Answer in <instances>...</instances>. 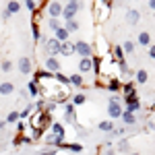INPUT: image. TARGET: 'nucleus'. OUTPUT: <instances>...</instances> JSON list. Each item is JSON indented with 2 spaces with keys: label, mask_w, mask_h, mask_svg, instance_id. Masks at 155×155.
<instances>
[{
  "label": "nucleus",
  "mask_w": 155,
  "mask_h": 155,
  "mask_svg": "<svg viewBox=\"0 0 155 155\" xmlns=\"http://www.w3.org/2000/svg\"><path fill=\"white\" fill-rule=\"evenodd\" d=\"M50 132H52V134H56V137H60V139H64V126H62L60 122H52Z\"/></svg>",
  "instance_id": "aec40b11"
},
{
  "label": "nucleus",
  "mask_w": 155,
  "mask_h": 155,
  "mask_svg": "<svg viewBox=\"0 0 155 155\" xmlns=\"http://www.w3.org/2000/svg\"><path fill=\"white\" fill-rule=\"evenodd\" d=\"M130 155H143V153H137V151H134V153H130Z\"/></svg>",
  "instance_id": "c03bdc74"
},
{
  "label": "nucleus",
  "mask_w": 155,
  "mask_h": 155,
  "mask_svg": "<svg viewBox=\"0 0 155 155\" xmlns=\"http://www.w3.org/2000/svg\"><path fill=\"white\" fill-rule=\"evenodd\" d=\"M118 68L122 74H130V68H128V64H126V60L124 62H118Z\"/></svg>",
  "instance_id": "4c0bfd02"
},
{
  "label": "nucleus",
  "mask_w": 155,
  "mask_h": 155,
  "mask_svg": "<svg viewBox=\"0 0 155 155\" xmlns=\"http://www.w3.org/2000/svg\"><path fill=\"white\" fill-rule=\"evenodd\" d=\"M60 147H62V149H68L72 153H81V151H83V145H79V143H62Z\"/></svg>",
  "instance_id": "412c9836"
},
{
  "label": "nucleus",
  "mask_w": 155,
  "mask_h": 155,
  "mask_svg": "<svg viewBox=\"0 0 155 155\" xmlns=\"http://www.w3.org/2000/svg\"><path fill=\"white\" fill-rule=\"evenodd\" d=\"M124 134H126V128H124V126H122V128H114V130H112V137H124Z\"/></svg>",
  "instance_id": "58836bf2"
},
{
  "label": "nucleus",
  "mask_w": 155,
  "mask_h": 155,
  "mask_svg": "<svg viewBox=\"0 0 155 155\" xmlns=\"http://www.w3.org/2000/svg\"><path fill=\"white\" fill-rule=\"evenodd\" d=\"M139 110H141V101H134V104H128L124 112H130V114H134V112H139Z\"/></svg>",
  "instance_id": "2f4dec72"
},
{
  "label": "nucleus",
  "mask_w": 155,
  "mask_h": 155,
  "mask_svg": "<svg viewBox=\"0 0 155 155\" xmlns=\"http://www.w3.org/2000/svg\"><path fill=\"white\" fill-rule=\"evenodd\" d=\"M37 155H56V149H48V151H41V153Z\"/></svg>",
  "instance_id": "a19ab883"
},
{
  "label": "nucleus",
  "mask_w": 155,
  "mask_h": 155,
  "mask_svg": "<svg viewBox=\"0 0 155 155\" xmlns=\"http://www.w3.org/2000/svg\"><path fill=\"white\" fill-rule=\"evenodd\" d=\"M124 110H122V97L120 95H110V101H107V116L110 118H122Z\"/></svg>",
  "instance_id": "f257e3e1"
},
{
  "label": "nucleus",
  "mask_w": 155,
  "mask_h": 155,
  "mask_svg": "<svg viewBox=\"0 0 155 155\" xmlns=\"http://www.w3.org/2000/svg\"><path fill=\"white\" fill-rule=\"evenodd\" d=\"M85 101H87V95H85V93H77V95H72V106H83Z\"/></svg>",
  "instance_id": "c85d7f7f"
},
{
  "label": "nucleus",
  "mask_w": 155,
  "mask_h": 155,
  "mask_svg": "<svg viewBox=\"0 0 155 155\" xmlns=\"http://www.w3.org/2000/svg\"><path fill=\"white\" fill-rule=\"evenodd\" d=\"M137 44H139L141 48H149V46H151V33H149V31H141Z\"/></svg>",
  "instance_id": "4468645a"
},
{
  "label": "nucleus",
  "mask_w": 155,
  "mask_h": 155,
  "mask_svg": "<svg viewBox=\"0 0 155 155\" xmlns=\"http://www.w3.org/2000/svg\"><path fill=\"white\" fill-rule=\"evenodd\" d=\"M112 58L116 60V62H124V60H126V54H124V50H122L120 44H116V46L112 48Z\"/></svg>",
  "instance_id": "ddd939ff"
},
{
  "label": "nucleus",
  "mask_w": 155,
  "mask_h": 155,
  "mask_svg": "<svg viewBox=\"0 0 155 155\" xmlns=\"http://www.w3.org/2000/svg\"><path fill=\"white\" fill-rule=\"evenodd\" d=\"M81 6H83L81 0H79V2H66V4H64V11H62V19H64V23H66V21H72V19L77 17V12L81 11Z\"/></svg>",
  "instance_id": "7ed1b4c3"
},
{
  "label": "nucleus",
  "mask_w": 155,
  "mask_h": 155,
  "mask_svg": "<svg viewBox=\"0 0 155 155\" xmlns=\"http://www.w3.org/2000/svg\"><path fill=\"white\" fill-rule=\"evenodd\" d=\"M122 93H124V95H130V93H134V83H124L122 85Z\"/></svg>",
  "instance_id": "7c9ffc66"
},
{
  "label": "nucleus",
  "mask_w": 155,
  "mask_h": 155,
  "mask_svg": "<svg viewBox=\"0 0 155 155\" xmlns=\"http://www.w3.org/2000/svg\"><path fill=\"white\" fill-rule=\"evenodd\" d=\"M27 126H29V122H27V120H19V122H17V132H19V134H23V130L27 128Z\"/></svg>",
  "instance_id": "e433bc0d"
},
{
  "label": "nucleus",
  "mask_w": 155,
  "mask_h": 155,
  "mask_svg": "<svg viewBox=\"0 0 155 155\" xmlns=\"http://www.w3.org/2000/svg\"><path fill=\"white\" fill-rule=\"evenodd\" d=\"M118 151L120 153H130V143L126 139H120L118 141Z\"/></svg>",
  "instance_id": "bb28decb"
},
{
  "label": "nucleus",
  "mask_w": 155,
  "mask_h": 155,
  "mask_svg": "<svg viewBox=\"0 0 155 155\" xmlns=\"http://www.w3.org/2000/svg\"><path fill=\"white\" fill-rule=\"evenodd\" d=\"M71 85H74V87H83V74H81V72L71 74Z\"/></svg>",
  "instance_id": "a878e982"
},
{
  "label": "nucleus",
  "mask_w": 155,
  "mask_h": 155,
  "mask_svg": "<svg viewBox=\"0 0 155 155\" xmlns=\"http://www.w3.org/2000/svg\"><path fill=\"white\" fill-rule=\"evenodd\" d=\"M149 8H151V11H155V0H149Z\"/></svg>",
  "instance_id": "79ce46f5"
},
{
  "label": "nucleus",
  "mask_w": 155,
  "mask_h": 155,
  "mask_svg": "<svg viewBox=\"0 0 155 155\" xmlns=\"http://www.w3.org/2000/svg\"><path fill=\"white\" fill-rule=\"evenodd\" d=\"M54 37H56V39H58L60 44H64V41H71V33H68V31H66V29H64V25H62V27H60L58 31H54Z\"/></svg>",
  "instance_id": "2eb2a0df"
},
{
  "label": "nucleus",
  "mask_w": 155,
  "mask_h": 155,
  "mask_svg": "<svg viewBox=\"0 0 155 155\" xmlns=\"http://www.w3.org/2000/svg\"><path fill=\"white\" fill-rule=\"evenodd\" d=\"M0 68H2L4 72H11L12 71V62L11 60H2V62H0Z\"/></svg>",
  "instance_id": "c9c22d12"
},
{
  "label": "nucleus",
  "mask_w": 155,
  "mask_h": 155,
  "mask_svg": "<svg viewBox=\"0 0 155 155\" xmlns=\"http://www.w3.org/2000/svg\"><path fill=\"white\" fill-rule=\"evenodd\" d=\"M19 11H21V2H17V0H11V2L6 4L4 12H2V19H4V21H8L12 15H17Z\"/></svg>",
  "instance_id": "423d86ee"
},
{
  "label": "nucleus",
  "mask_w": 155,
  "mask_h": 155,
  "mask_svg": "<svg viewBox=\"0 0 155 155\" xmlns=\"http://www.w3.org/2000/svg\"><path fill=\"white\" fill-rule=\"evenodd\" d=\"M97 128H99L101 132H107V134H112V130L116 128V124H114L112 120H101V122L97 124Z\"/></svg>",
  "instance_id": "a211bd4d"
},
{
  "label": "nucleus",
  "mask_w": 155,
  "mask_h": 155,
  "mask_svg": "<svg viewBox=\"0 0 155 155\" xmlns=\"http://www.w3.org/2000/svg\"><path fill=\"white\" fill-rule=\"evenodd\" d=\"M122 122L128 124V126H132V124H137V116L130 114V112H124V114H122Z\"/></svg>",
  "instance_id": "393cba45"
},
{
  "label": "nucleus",
  "mask_w": 155,
  "mask_h": 155,
  "mask_svg": "<svg viewBox=\"0 0 155 155\" xmlns=\"http://www.w3.org/2000/svg\"><path fill=\"white\" fill-rule=\"evenodd\" d=\"M124 2H128V0H124Z\"/></svg>",
  "instance_id": "de8ad7c7"
},
{
  "label": "nucleus",
  "mask_w": 155,
  "mask_h": 155,
  "mask_svg": "<svg viewBox=\"0 0 155 155\" xmlns=\"http://www.w3.org/2000/svg\"><path fill=\"white\" fill-rule=\"evenodd\" d=\"M46 11H48L50 19H62L64 4H62L60 0H48V2H46Z\"/></svg>",
  "instance_id": "f03ea898"
},
{
  "label": "nucleus",
  "mask_w": 155,
  "mask_h": 155,
  "mask_svg": "<svg viewBox=\"0 0 155 155\" xmlns=\"http://www.w3.org/2000/svg\"><path fill=\"white\" fill-rule=\"evenodd\" d=\"M2 128H6V122H0V130H2Z\"/></svg>",
  "instance_id": "37998d69"
},
{
  "label": "nucleus",
  "mask_w": 155,
  "mask_h": 155,
  "mask_svg": "<svg viewBox=\"0 0 155 155\" xmlns=\"http://www.w3.org/2000/svg\"><path fill=\"white\" fill-rule=\"evenodd\" d=\"M17 68L23 72V74H29V72L33 71V64H31V58H27V56H23V58L17 60Z\"/></svg>",
  "instance_id": "6e6552de"
},
{
  "label": "nucleus",
  "mask_w": 155,
  "mask_h": 155,
  "mask_svg": "<svg viewBox=\"0 0 155 155\" xmlns=\"http://www.w3.org/2000/svg\"><path fill=\"white\" fill-rule=\"evenodd\" d=\"M31 35H33V41H39V37H41V33H39V25H37V21H33V23H31Z\"/></svg>",
  "instance_id": "c756f323"
},
{
  "label": "nucleus",
  "mask_w": 155,
  "mask_h": 155,
  "mask_svg": "<svg viewBox=\"0 0 155 155\" xmlns=\"http://www.w3.org/2000/svg\"><path fill=\"white\" fill-rule=\"evenodd\" d=\"M27 89H29V95H31V97L39 95V85L33 83V81H29V83H27Z\"/></svg>",
  "instance_id": "cd10ccee"
},
{
  "label": "nucleus",
  "mask_w": 155,
  "mask_h": 155,
  "mask_svg": "<svg viewBox=\"0 0 155 155\" xmlns=\"http://www.w3.org/2000/svg\"><path fill=\"white\" fill-rule=\"evenodd\" d=\"M106 89L112 91V93H118V91H122V85H120V81L116 79V77H112V79L106 83Z\"/></svg>",
  "instance_id": "dca6fc26"
},
{
  "label": "nucleus",
  "mask_w": 155,
  "mask_h": 155,
  "mask_svg": "<svg viewBox=\"0 0 155 155\" xmlns=\"http://www.w3.org/2000/svg\"><path fill=\"white\" fill-rule=\"evenodd\" d=\"M91 71H93V56L79 60V72L81 74H87V72H91Z\"/></svg>",
  "instance_id": "1a4fd4ad"
},
{
  "label": "nucleus",
  "mask_w": 155,
  "mask_h": 155,
  "mask_svg": "<svg viewBox=\"0 0 155 155\" xmlns=\"http://www.w3.org/2000/svg\"><path fill=\"white\" fill-rule=\"evenodd\" d=\"M15 145L19 147V145H33V137H25V134H19L17 139H15Z\"/></svg>",
  "instance_id": "4be33fe9"
},
{
  "label": "nucleus",
  "mask_w": 155,
  "mask_h": 155,
  "mask_svg": "<svg viewBox=\"0 0 155 155\" xmlns=\"http://www.w3.org/2000/svg\"><path fill=\"white\" fill-rule=\"evenodd\" d=\"M74 46H77V54H79L81 58H91V56H95V54H93V46H91L89 41H85V39L74 41Z\"/></svg>",
  "instance_id": "20e7f679"
},
{
  "label": "nucleus",
  "mask_w": 155,
  "mask_h": 155,
  "mask_svg": "<svg viewBox=\"0 0 155 155\" xmlns=\"http://www.w3.org/2000/svg\"><path fill=\"white\" fill-rule=\"evenodd\" d=\"M149 81V72L145 71V68H139V71L134 72V83H139V85H145Z\"/></svg>",
  "instance_id": "f3484780"
},
{
  "label": "nucleus",
  "mask_w": 155,
  "mask_h": 155,
  "mask_svg": "<svg viewBox=\"0 0 155 155\" xmlns=\"http://www.w3.org/2000/svg\"><path fill=\"white\" fill-rule=\"evenodd\" d=\"M122 50H124V54H134L137 44H134V41H130V39H126V41L122 44Z\"/></svg>",
  "instance_id": "b1692460"
},
{
  "label": "nucleus",
  "mask_w": 155,
  "mask_h": 155,
  "mask_svg": "<svg viewBox=\"0 0 155 155\" xmlns=\"http://www.w3.org/2000/svg\"><path fill=\"white\" fill-rule=\"evenodd\" d=\"M11 93H15V85L11 83V81H4V83H0V95H11Z\"/></svg>",
  "instance_id": "6ab92c4d"
},
{
  "label": "nucleus",
  "mask_w": 155,
  "mask_h": 155,
  "mask_svg": "<svg viewBox=\"0 0 155 155\" xmlns=\"http://www.w3.org/2000/svg\"><path fill=\"white\" fill-rule=\"evenodd\" d=\"M19 112H11L8 116H6V124H12V122H19Z\"/></svg>",
  "instance_id": "f704fd0d"
},
{
  "label": "nucleus",
  "mask_w": 155,
  "mask_h": 155,
  "mask_svg": "<svg viewBox=\"0 0 155 155\" xmlns=\"http://www.w3.org/2000/svg\"><path fill=\"white\" fill-rule=\"evenodd\" d=\"M60 46H62V44H60L58 39H56V37H52V39H48V41H46L44 50L48 52V56H54V58H58V56H60Z\"/></svg>",
  "instance_id": "39448f33"
},
{
  "label": "nucleus",
  "mask_w": 155,
  "mask_h": 155,
  "mask_svg": "<svg viewBox=\"0 0 155 155\" xmlns=\"http://www.w3.org/2000/svg\"><path fill=\"white\" fill-rule=\"evenodd\" d=\"M77 120V106H72V101L71 104H66V107H64V122H74Z\"/></svg>",
  "instance_id": "9d476101"
},
{
  "label": "nucleus",
  "mask_w": 155,
  "mask_h": 155,
  "mask_svg": "<svg viewBox=\"0 0 155 155\" xmlns=\"http://www.w3.org/2000/svg\"><path fill=\"white\" fill-rule=\"evenodd\" d=\"M72 54H77V46L72 41H64L60 46V56H72Z\"/></svg>",
  "instance_id": "f8f14e48"
},
{
  "label": "nucleus",
  "mask_w": 155,
  "mask_h": 155,
  "mask_svg": "<svg viewBox=\"0 0 155 155\" xmlns=\"http://www.w3.org/2000/svg\"><path fill=\"white\" fill-rule=\"evenodd\" d=\"M79 27H81V25H79V21H77V19H72V21H66V23H64V29H66L68 33H74Z\"/></svg>",
  "instance_id": "5701e85b"
},
{
  "label": "nucleus",
  "mask_w": 155,
  "mask_h": 155,
  "mask_svg": "<svg viewBox=\"0 0 155 155\" xmlns=\"http://www.w3.org/2000/svg\"><path fill=\"white\" fill-rule=\"evenodd\" d=\"M48 25H50V29H52V31H58L60 27H62L60 19H50V21H48Z\"/></svg>",
  "instance_id": "473e14b6"
},
{
  "label": "nucleus",
  "mask_w": 155,
  "mask_h": 155,
  "mask_svg": "<svg viewBox=\"0 0 155 155\" xmlns=\"http://www.w3.org/2000/svg\"><path fill=\"white\" fill-rule=\"evenodd\" d=\"M44 66H46V71L50 74H56V72H60V60H56L54 56H48L44 60Z\"/></svg>",
  "instance_id": "0eeeda50"
},
{
  "label": "nucleus",
  "mask_w": 155,
  "mask_h": 155,
  "mask_svg": "<svg viewBox=\"0 0 155 155\" xmlns=\"http://www.w3.org/2000/svg\"><path fill=\"white\" fill-rule=\"evenodd\" d=\"M0 149H2V145H0Z\"/></svg>",
  "instance_id": "49530a36"
},
{
  "label": "nucleus",
  "mask_w": 155,
  "mask_h": 155,
  "mask_svg": "<svg viewBox=\"0 0 155 155\" xmlns=\"http://www.w3.org/2000/svg\"><path fill=\"white\" fill-rule=\"evenodd\" d=\"M97 2H107V0H97Z\"/></svg>",
  "instance_id": "a18cd8bd"
},
{
  "label": "nucleus",
  "mask_w": 155,
  "mask_h": 155,
  "mask_svg": "<svg viewBox=\"0 0 155 155\" xmlns=\"http://www.w3.org/2000/svg\"><path fill=\"white\" fill-rule=\"evenodd\" d=\"M149 58L155 60V44H151V46H149Z\"/></svg>",
  "instance_id": "ea45409f"
},
{
  "label": "nucleus",
  "mask_w": 155,
  "mask_h": 155,
  "mask_svg": "<svg viewBox=\"0 0 155 155\" xmlns=\"http://www.w3.org/2000/svg\"><path fill=\"white\" fill-rule=\"evenodd\" d=\"M139 19H141V12L137 11V8H128L126 15H124V21H126L128 25H137V23H139Z\"/></svg>",
  "instance_id": "9b49d317"
},
{
  "label": "nucleus",
  "mask_w": 155,
  "mask_h": 155,
  "mask_svg": "<svg viewBox=\"0 0 155 155\" xmlns=\"http://www.w3.org/2000/svg\"><path fill=\"white\" fill-rule=\"evenodd\" d=\"M25 6H27V11H31L33 15L37 12V2L35 0H25Z\"/></svg>",
  "instance_id": "72a5a7b5"
}]
</instances>
